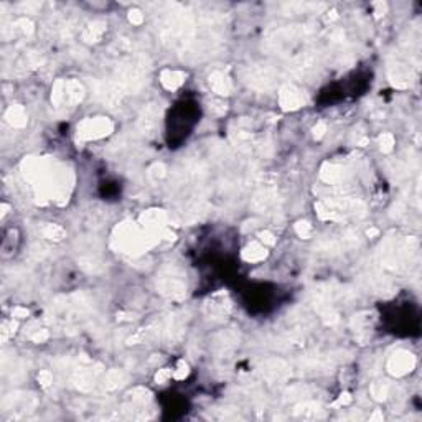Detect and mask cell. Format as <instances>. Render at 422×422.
<instances>
[{"mask_svg": "<svg viewBox=\"0 0 422 422\" xmlns=\"http://www.w3.org/2000/svg\"><path fill=\"white\" fill-rule=\"evenodd\" d=\"M160 81L163 84V88H167L170 91L178 89L185 81V73L182 71H173V69H163L160 75Z\"/></svg>", "mask_w": 422, "mask_h": 422, "instance_id": "ac0fdd59", "label": "cell"}, {"mask_svg": "<svg viewBox=\"0 0 422 422\" xmlns=\"http://www.w3.org/2000/svg\"><path fill=\"white\" fill-rule=\"evenodd\" d=\"M48 338H50V332L48 330H45V328L37 330V332L31 335V341H35V343H43Z\"/></svg>", "mask_w": 422, "mask_h": 422, "instance_id": "d590c367", "label": "cell"}, {"mask_svg": "<svg viewBox=\"0 0 422 422\" xmlns=\"http://www.w3.org/2000/svg\"><path fill=\"white\" fill-rule=\"evenodd\" d=\"M325 132H327V124L325 122H319L313 127V137L315 138H322L323 135H325Z\"/></svg>", "mask_w": 422, "mask_h": 422, "instance_id": "74e56055", "label": "cell"}, {"mask_svg": "<svg viewBox=\"0 0 422 422\" xmlns=\"http://www.w3.org/2000/svg\"><path fill=\"white\" fill-rule=\"evenodd\" d=\"M64 89H66V81H64V79H58V81L53 84L51 102H53L55 108H59V106L64 104Z\"/></svg>", "mask_w": 422, "mask_h": 422, "instance_id": "603a6c76", "label": "cell"}, {"mask_svg": "<svg viewBox=\"0 0 422 422\" xmlns=\"http://www.w3.org/2000/svg\"><path fill=\"white\" fill-rule=\"evenodd\" d=\"M267 257V249L262 242H249L242 249V259L248 262H261Z\"/></svg>", "mask_w": 422, "mask_h": 422, "instance_id": "2e32d148", "label": "cell"}, {"mask_svg": "<svg viewBox=\"0 0 422 422\" xmlns=\"http://www.w3.org/2000/svg\"><path fill=\"white\" fill-rule=\"evenodd\" d=\"M275 201H277L275 190L274 188H264L253 198L251 206H253V209H256V211H264V209H269L272 204H275Z\"/></svg>", "mask_w": 422, "mask_h": 422, "instance_id": "5bb4252c", "label": "cell"}, {"mask_svg": "<svg viewBox=\"0 0 422 422\" xmlns=\"http://www.w3.org/2000/svg\"><path fill=\"white\" fill-rule=\"evenodd\" d=\"M348 404H351V396L348 393H343V394H340V398L335 401L333 406H348Z\"/></svg>", "mask_w": 422, "mask_h": 422, "instance_id": "f35d334b", "label": "cell"}, {"mask_svg": "<svg viewBox=\"0 0 422 422\" xmlns=\"http://www.w3.org/2000/svg\"><path fill=\"white\" fill-rule=\"evenodd\" d=\"M114 130L112 124L108 117H94V119H84L83 122L78 124L76 127V137L79 140H96L109 135Z\"/></svg>", "mask_w": 422, "mask_h": 422, "instance_id": "3957f363", "label": "cell"}, {"mask_svg": "<svg viewBox=\"0 0 422 422\" xmlns=\"http://www.w3.org/2000/svg\"><path fill=\"white\" fill-rule=\"evenodd\" d=\"M158 114H160V112H158V108L155 104H149L147 108H144L140 116H138V122H137L138 130L145 135H150L158 124Z\"/></svg>", "mask_w": 422, "mask_h": 422, "instance_id": "30bf717a", "label": "cell"}, {"mask_svg": "<svg viewBox=\"0 0 422 422\" xmlns=\"http://www.w3.org/2000/svg\"><path fill=\"white\" fill-rule=\"evenodd\" d=\"M130 398H132V401H134V402H138V404H145V402L150 399V393L145 388H135V389H132Z\"/></svg>", "mask_w": 422, "mask_h": 422, "instance_id": "484cf974", "label": "cell"}, {"mask_svg": "<svg viewBox=\"0 0 422 422\" xmlns=\"http://www.w3.org/2000/svg\"><path fill=\"white\" fill-rule=\"evenodd\" d=\"M38 382L42 388H48L53 382V373L48 371V369H42V371L38 373Z\"/></svg>", "mask_w": 422, "mask_h": 422, "instance_id": "4dcf8cb0", "label": "cell"}, {"mask_svg": "<svg viewBox=\"0 0 422 422\" xmlns=\"http://www.w3.org/2000/svg\"><path fill=\"white\" fill-rule=\"evenodd\" d=\"M369 419H371V420H382V412L381 411H376Z\"/></svg>", "mask_w": 422, "mask_h": 422, "instance_id": "7bdbcfd3", "label": "cell"}, {"mask_svg": "<svg viewBox=\"0 0 422 422\" xmlns=\"http://www.w3.org/2000/svg\"><path fill=\"white\" fill-rule=\"evenodd\" d=\"M22 7H25L26 10H37L40 7V4H23Z\"/></svg>", "mask_w": 422, "mask_h": 422, "instance_id": "ee69618b", "label": "cell"}, {"mask_svg": "<svg viewBox=\"0 0 422 422\" xmlns=\"http://www.w3.org/2000/svg\"><path fill=\"white\" fill-rule=\"evenodd\" d=\"M209 86L213 92H216L218 96H229L233 91V83L228 75H224L223 71H215L209 75Z\"/></svg>", "mask_w": 422, "mask_h": 422, "instance_id": "8fae6325", "label": "cell"}, {"mask_svg": "<svg viewBox=\"0 0 422 422\" xmlns=\"http://www.w3.org/2000/svg\"><path fill=\"white\" fill-rule=\"evenodd\" d=\"M366 234H368L369 237H373V236H378V234H379V231L376 229V228H369V229L366 231Z\"/></svg>", "mask_w": 422, "mask_h": 422, "instance_id": "f6af8a7d", "label": "cell"}, {"mask_svg": "<svg viewBox=\"0 0 422 422\" xmlns=\"http://www.w3.org/2000/svg\"><path fill=\"white\" fill-rule=\"evenodd\" d=\"M168 223V215L162 209H149L140 215V224L144 229L152 233H162Z\"/></svg>", "mask_w": 422, "mask_h": 422, "instance_id": "9c48e42d", "label": "cell"}, {"mask_svg": "<svg viewBox=\"0 0 422 422\" xmlns=\"http://www.w3.org/2000/svg\"><path fill=\"white\" fill-rule=\"evenodd\" d=\"M259 241L264 244V246H274L275 244V237L270 231H261L259 233Z\"/></svg>", "mask_w": 422, "mask_h": 422, "instance_id": "e575fe53", "label": "cell"}, {"mask_svg": "<svg viewBox=\"0 0 422 422\" xmlns=\"http://www.w3.org/2000/svg\"><path fill=\"white\" fill-rule=\"evenodd\" d=\"M295 233L300 237H303V239H308L312 236V226L307 221H299L295 224Z\"/></svg>", "mask_w": 422, "mask_h": 422, "instance_id": "f1b7e54d", "label": "cell"}, {"mask_svg": "<svg viewBox=\"0 0 422 422\" xmlns=\"http://www.w3.org/2000/svg\"><path fill=\"white\" fill-rule=\"evenodd\" d=\"M15 26L17 28L22 30L25 35H33V31H35V26H33V23L30 22L28 18H20L18 22H15Z\"/></svg>", "mask_w": 422, "mask_h": 422, "instance_id": "f546056e", "label": "cell"}, {"mask_svg": "<svg viewBox=\"0 0 422 422\" xmlns=\"http://www.w3.org/2000/svg\"><path fill=\"white\" fill-rule=\"evenodd\" d=\"M294 415H297L300 419H319L323 414L316 402H300L299 406H295Z\"/></svg>", "mask_w": 422, "mask_h": 422, "instance_id": "d6986e66", "label": "cell"}, {"mask_svg": "<svg viewBox=\"0 0 422 422\" xmlns=\"http://www.w3.org/2000/svg\"><path fill=\"white\" fill-rule=\"evenodd\" d=\"M12 316H15V319H25V316H28V310L23 307H15L12 310Z\"/></svg>", "mask_w": 422, "mask_h": 422, "instance_id": "ab89813d", "label": "cell"}, {"mask_svg": "<svg viewBox=\"0 0 422 422\" xmlns=\"http://www.w3.org/2000/svg\"><path fill=\"white\" fill-rule=\"evenodd\" d=\"M307 102V96L302 89L295 88L292 84L282 86L279 91V104L284 111H295L302 108Z\"/></svg>", "mask_w": 422, "mask_h": 422, "instance_id": "5b68a950", "label": "cell"}, {"mask_svg": "<svg viewBox=\"0 0 422 422\" xmlns=\"http://www.w3.org/2000/svg\"><path fill=\"white\" fill-rule=\"evenodd\" d=\"M188 373H190L188 365H187L185 361H180V363H178V368L173 371V378H177V379H185V378L188 376Z\"/></svg>", "mask_w": 422, "mask_h": 422, "instance_id": "836d02e7", "label": "cell"}, {"mask_svg": "<svg viewBox=\"0 0 422 422\" xmlns=\"http://www.w3.org/2000/svg\"><path fill=\"white\" fill-rule=\"evenodd\" d=\"M165 175H167V168H165L163 163H154L149 168V177L152 180H158V178H163Z\"/></svg>", "mask_w": 422, "mask_h": 422, "instance_id": "83f0119b", "label": "cell"}, {"mask_svg": "<svg viewBox=\"0 0 422 422\" xmlns=\"http://www.w3.org/2000/svg\"><path fill=\"white\" fill-rule=\"evenodd\" d=\"M369 393H371L373 396V399L376 401H384L388 398V394H389V386H388V382L384 381H376L371 384V388H369Z\"/></svg>", "mask_w": 422, "mask_h": 422, "instance_id": "d4e9b609", "label": "cell"}, {"mask_svg": "<svg viewBox=\"0 0 422 422\" xmlns=\"http://www.w3.org/2000/svg\"><path fill=\"white\" fill-rule=\"evenodd\" d=\"M389 79H391L393 86L404 89L411 83V69L404 64H394L389 68Z\"/></svg>", "mask_w": 422, "mask_h": 422, "instance_id": "4fadbf2b", "label": "cell"}, {"mask_svg": "<svg viewBox=\"0 0 422 422\" xmlns=\"http://www.w3.org/2000/svg\"><path fill=\"white\" fill-rule=\"evenodd\" d=\"M374 9H376V17H381V15H384V12H386V4H382V2H376L374 4Z\"/></svg>", "mask_w": 422, "mask_h": 422, "instance_id": "b9f144b4", "label": "cell"}, {"mask_svg": "<svg viewBox=\"0 0 422 422\" xmlns=\"http://www.w3.org/2000/svg\"><path fill=\"white\" fill-rule=\"evenodd\" d=\"M43 236L48 237V239H53V241H61L66 236V231H64V228L59 226V224L48 223L43 226Z\"/></svg>", "mask_w": 422, "mask_h": 422, "instance_id": "cb8c5ba5", "label": "cell"}, {"mask_svg": "<svg viewBox=\"0 0 422 422\" xmlns=\"http://www.w3.org/2000/svg\"><path fill=\"white\" fill-rule=\"evenodd\" d=\"M415 366V356L409 351H404V349H399L396 351L391 358L388 360V371L393 376H404L407 373H411Z\"/></svg>", "mask_w": 422, "mask_h": 422, "instance_id": "277c9868", "label": "cell"}, {"mask_svg": "<svg viewBox=\"0 0 422 422\" xmlns=\"http://www.w3.org/2000/svg\"><path fill=\"white\" fill-rule=\"evenodd\" d=\"M229 310H231V303L224 292L213 295L206 302V305H204V312H206V315L209 319H215V320L226 319L229 315Z\"/></svg>", "mask_w": 422, "mask_h": 422, "instance_id": "52a82bcc", "label": "cell"}, {"mask_svg": "<svg viewBox=\"0 0 422 422\" xmlns=\"http://www.w3.org/2000/svg\"><path fill=\"white\" fill-rule=\"evenodd\" d=\"M162 239V233H152L147 229H140L137 224L125 221L114 229L112 233V246L117 251L138 256Z\"/></svg>", "mask_w": 422, "mask_h": 422, "instance_id": "6da1fadb", "label": "cell"}, {"mask_svg": "<svg viewBox=\"0 0 422 422\" xmlns=\"http://www.w3.org/2000/svg\"><path fill=\"white\" fill-rule=\"evenodd\" d=\"M171 376H173V371L168 368H163V369H158L157 374H155V381L158 382V384H163V382H167Z\"/></svg>", "mask_w": 422, "mask_h": 422, "instance_id": "d6a6232c", "label": "cell"}, {"mask_svg": "<svg viewBox=\"0 0 422 422\" xmlns=\"http://www.w3.org/2000/svg\"><path fill=\"white\" fill-rule=\"evenodd\" d=\"M5 119H7V122H9L10 125H13V127H25L26 125V121H28V117H26V111L22 108V106H10L9 109H7L5 112Z\"/></svg>", "mask_w": 422, "mask_h": 422, "instance_id": "ffe728a7", "label": "cell"}, {"mask_svg": "<svg viewBox=\"0 0 422 422\" xmlns=\"http://www.w3.org/2000/svg\"><path fill=\"white\" fill-rule=\"evenodd\" d=\"M322 180L328 185H338L346 178V170L335 163H325L320 170Z\"/></svg>", "mask_w": 422, "mask_h": 422, "instance_id": "7c38bea8", "label": "cell"}, {"mask_svg": "<svg viewBox=\"0 0 422 422\" xmlns=\"http://www.w3.org/2000/svg\"><path fill=\"white\" fill-rule=\"evenodd\" d=\"M129 376L125 374L122 369H111V371L106 373L104 378V389L108 391H116V389L122 388L125 382H127Z\"/></svg>", "mask_w": 422, "mask_h": 422, "instance_id": "e0dca14e", "label": "cell"}, {"mask_svg": "<svg viewBox=\"0 0 422 422\" xmlns=\"http://www.w3.org/2000/svg\"><path fill=\"white\" fill-rule=\"evenodd\" d=\"M106 31V23L104 22H92L84 28L83 31V40L88 43H96L101 40V37Z\"/></svg>", "mask_w": 422, "mask_h": 422, "instance_id": "7402d4cb", "label": "cell"}, {"mask_svg": "<svg viewBox=\"0 0 422 422\" xmlns=\"http://www.w3.org/2000/svg\"><path fill=\"white\" fill-rule=\"evenodd\" d=\"M84 99V88L83 84L76 81V79H69L66 81V89H64V104L68 106H76Z\"/></svg>", "mask_w": 422, "mask_h": 422, "instance_id": "9a60e30c", "label": "cell"}, {"mask_svg": "<svg viewBox=\"0 0 422 422\" xmlns=\"http://www.w3.org/2000/svg\"><path fill=\"white\" fill-rule=\"evenodd\" d=\"M209 109L213 112H216V114H224V112H226V106H223L221 102H218V101H213L209 106Z\"/></svg>", "mask_w": 422, "mask_h": 422, "instance_id": "60d3db41", "label": "cell"}, {"mask_svg": "<svg viewBox=\"0 0 422 422\" xmlns=\"http://www.w3.org/2000/svg\"><path fill=\"white\" fill-rule=\"evenodd\" d=\"M157 289L163 297L171 300H182L187 295V282L180 267L167 266L160 270L157 279Z\"/></svg>", "mask_w": 422, "mask_h": 422, "instance_id": "7a4b0ae2", "label": "cell"}, {"mask_svg": "<svg viewBox=\"0 0 422 422\" xmlns=\"http://www.w3.org/2000/svg\"><path fill=\"white\" fill-rule=\"evenodd\" d=\"M336 17H338L336 15V12H332V15L328 13V15H325V22H332V20H335Z\"/></svg>", "mask_w": 422, "mask_h": 422, "instance_id": "bcb514c9", "label": "cell"}, {"mask_svg": "<svg viewBox=\"0 0 422 422\" xmlns=\"http://www.w3.org/2000/svg\"><path fill=\"white\" fill-rule=\"evenodd\" d=\"M237 345V335L234 332H224L216 336L215 348L220 353H228L229 349H233Z\"/></svg>", "mask_w": 422, "mask_h": 422, "instance_id": "44dd1931", "label": "cell"}, {"mask_svg": "<svg viewBox=\"0 0 422 422\" xmlns=\"http://www.w3.org/2000/svg\"><path fill=\"white\" fill-rule=\"evenodd\" d=\"M129 22L132 25H140L144 22V13L140 10H137V9L130 10L129 12Z\"/></svg>", "mask_w": 422, "mask_h": 422, "instance_id": "8d00e7d4", "label": "cell"}, {"mask_svg": "<svg viewBox=\"0 0 422 422\" xmlns=\"http://www.w3.org/2000/svg\"><path fill=\"white\" fill-rule=\"evenodd\" d=\"M394 144H396V140H394L393 134H382L379 137V149L384 152V154H389V152L394 149Z\"/></svg>", "mask_w": 422, "mask_h": 422, "instance_id": "4316f807", "label": "cell"}, {"mask_svg": "<svg viewBox=\"0 0 422 422\" xmlns=\"http://www.w3.org/2000/svg\"><path fill=\"white\" fill-rule=\"evenodd\" d=\"M261 374L264 379H267L269 382H279L289 378L290 368L287 366L286 361L282 360H269L261 366Z\"/></svg>", "mask_w": 422, "mask_h": 422, "instance_id": "8992f818", "label": "cell"}, {"mask_svg": "<svg viewBox=\"0 0 422 422\" xmlns=\"http://www.w3.org/2000/svg\"><path fill=\"white\" fill-rule=\"evenodd\" d=\"M275 79V71L269 66H259V68H253L248 76V83L251 88L254 89H269L274 84Z\"/></svg>", "mask_w": 422, "mask_h": 422, "instance_id": "ba28073f", "label": "cell"}, {"mask_svg": "<svg viewBox=\"0 0 422 422\" xmlns=\"http://www.w3.org/2000/svg\"><path fill=\"white\" fill-rule=\"evenodd\" d=\"M15 330H17V322H13V320L5 322L4 325H2V338H4V341L9 338V336H12L13 333H15Z\"/></svg>", "mask_w": 422, "mask_h": 422, "instance_id": "1f68e13d", "label": "cell"}]
</instances>
